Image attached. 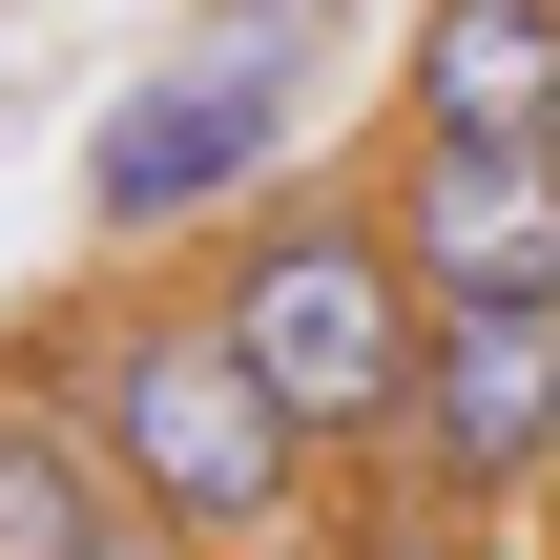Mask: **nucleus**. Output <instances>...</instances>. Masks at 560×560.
<instances>
[{"mask_svg":"<svg viewBox=\"0 0 560 560\" xmlns=\"http://www.w3.org/2000/svg\"><path fill=\"white\" fill-rule=\"evenodd\" d=\"M0 374H21V395H62V416L104 436V478H125L187 560H291V540H312V499H332L312 416L249 374V332L208 312V270H187V249H166V270H83V291H42V312H0Z\"/></svg>","mask_w":560,"mask_h":560,"instance_id":"nucleus-1","label":"nucleus"},{"mask_svg":"<svg viewBox=\"0 0 560 560\" xmlns=\"http://www.w3.org/2000/svg\"><path fill=\"white\" fill-rule=\"evenodd\" d=\"M332 21H353V0H187V21L104 83V125H83V249H104V270H166V249H208L229 208H270Z\"/></svg>","mask_w":560,"mask_h":560,"instance_id":"nucleus-2","label":"nucleus"},{"mask_svg":"<svg viewBox=\"0 0 560 560\" xmlns=\"http://www.w3.org/2000/svg\"><path fill=\"white\" fill-rule=\"evenodd\" d=\"M208 312L249 332V374L312 416V457H416V374H436V291L395 270V229H374V187H270V208H229L208 249Z\"/></svg>","mask_w":560,"mask_h":560,"instance_id":"nucleus-3","label":"nucleus"},{"mask_svg":"<svg viewBox=\"0 0 560 560\" xmlns=\"http://www.w3.org/2000/svg\"><path fill=\"white\" fill-rule=\"evenodd\" d=\"M374 229L436 312H560V145H478V125H395L374 145Z\"/></svg>","mask_w":560,"mask_h":560,"instance_id":"nucleus-4","label":"nucleus"},{"mask_svg":"<svg viewBox=\"0 0 560 560\" xmlns=\"http://www.w3.org/2000/svg\"><path fill=\"white\" fill-rule=\"evenodd\" d=\"M416 478L457 520H499L520 478H560V312H436V374H416Z\"/></svg>","mask_w":560,"mask_h":560,"instance_id":"nucleus-5","label":"nucleus"},{"mask_svg":"<svg viewBox=\"0 0 560 560\" xmlns=\"http://www.w3.org/2000/svg\"><path fill=\"white\" fill-rule=\"evenodd\" d=\"M395 125L560 145V0H416L395 21Z\"/></svg>","mask_w":560,"mask_h":560,"instance_id":"nucleus-6","label":"nucleus"},{"mask_svg":"<svg viewBox=\"0 0 560 560\" xmlns=\"http://www.w3.org/2000/svg\"><path fill=\"white\" fill-rule=\"evenodd\" d=\"M0 560H187V540L104 478V436H83L62 395H21V374H0Z\"/></svg>","mask_w":560,"mask_h":560,"instance_id":"nucleus-7","label":"nucleus"}]
</instances>
